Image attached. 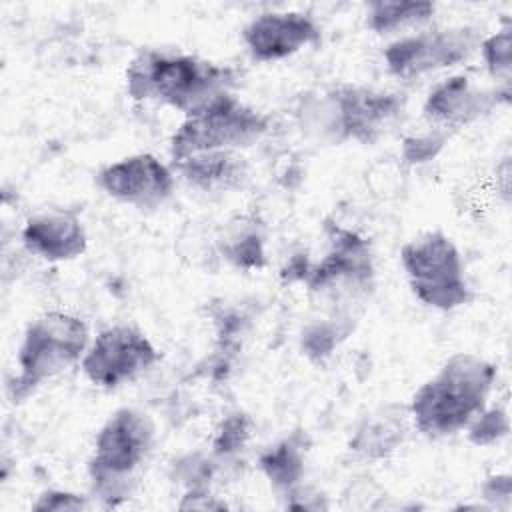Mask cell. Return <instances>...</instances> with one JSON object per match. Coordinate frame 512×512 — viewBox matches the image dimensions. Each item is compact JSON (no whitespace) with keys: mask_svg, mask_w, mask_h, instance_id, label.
<instances>
[{"mask_svg":"<svg viewBox=\"0 0 512 512\" xmlns=\"http://www.w3.org/2000/svg\"><path fill=\"white\" fill-rule=\"evenodd\" d=\"M482 498L496 510H508L512 498V480L510 474H494L488 476L482 484Z\"/></svg>","mask_w":512,"mask_h":512,"instance_id":"4316f807","label":"cell"},{"mask_svg":"<svg viewBox=\"0 0 512 512\" xmlns=\"http://www.w3.org/2000/svg\"><path fill=\"white\" fill-rule=\"evenodd\" d=\"M86 508H88L86 496L70 490H58V488L40 492L36 502L32 504V510L36 512H78Z\"/></svg>","mask_w":512,"mask_h":512,"instance_id":"484cf974","label":"cell"},{"mask_svg":"<svg viewBox=\"0 0 512 512\" xmlns=\"http://www.w3.org/2000/svg\"><path fill=\"white\" fill-rule=\"evenodd\" d=\"M154 440L156 426L146 412L128 406L114 410L100 426L86 466L92 494L108 506L130 498Z\"/></svg>","mask_w":512,"mask_h":512,"instance_id":"277c9868","label":"cell"},{"mask_svg":"<svg viewBox=\"0 0 512 512\" xmlns=\"http://www.w3.org/2000/svg\"><path fill=\"white\" fill-rule=\"evenodd\" d=\"M216 476V458L204 454H184L172 466V478L184 490H210Z\"/></svg>","mask_w":512,"mask_h":512,"instance_id":"cb8c5ba5","label":"cell"},{"mask_svg":"<svg viewBox=\"0 0 512 512\" xmlns=\"http://www.w3.org/2000/svg\"><path fill=\"white\" fill-rule=\"evenodd\" d=\"M496 382V366L474 352L444 360L408 404V418L426 438L462 432L486 406Z\"/></svg>","mask_w":512,"mask_h":512,"instance_id":"3957f363","label":"cell"},{"mask_svg":"<svg viewBox=\"0 0 512 512\" xmlns=\"http://www.w3.org/2000/svg\"><path fill=\"white\" fill-rule=\"evenodd\" d=\"M510 84H496L494 88L480 86L468 74H454L438 82L422 104V116L428 126L446 130L466 128L476 120L488 116L500 104H508Z\"/></svg>","mask_w":512,"mask_h":512,"instance_id":"7c38bea8","label":"cell"},{"mask_svg":"<svg viewBox=\"0 0 512 512\" xmlns=\"http://www.w3.org/2000/svg\"><path fill=\"white\" fill-rule=\"evenodd\" d=\"M90 346V332L82 318L50 310L36 316L18 346V374L8 382L10 400L22 402L40 384L80 364Z\"/></svg>","mask_w":512,"mask_h":512,"instance_id":"5b68a950","label":"cell"},{"mask_svg":"<svg viewBox=\"0 0 512 512\" xmlns=\"http://www.w3.org/2000/svg\"><path fill=\"white\" fill-rule=\"evenodd\" d=\"M478 52L482 56L486 72L498 84H510L512 70V24L506 22L490 36H482Z\"/></svg>","mask_w":512,"mask_h":512,"instance_id":"44dd1931","label":"cell"},{"mask_svg":"<svg viewBox=\"0 0 512 512\" xmlns=\"http://www.w3.org/2000/svg\"><path fill=\"white\" fill-rule=\"evenodd\" d=\"M172 170L190 188L204 194H228L242 190L250 176L246 158L236 150L192 154L174 160Z\"/></svg>","mask_w":512,"mask_h":512,"instance_id":"9a60e30c","label":"cell"},{"mask_svg":"<svg viewBox=\"0 0 512 512\" xmlns=\"http://www.w3.org/2000/svg\"><path fill=\"white\" fill-rule=\"evenodd\" d=\"M434 12L436 6L432 2L376 0L366 8V26L380 36L398 34L430 22Z\"/></svg>","mask_w":512,"mask_h":512,"instance_id":"d6986e66","label":"cell"},{"mask_svg":"<svg viewBox=\"0 0 512 512\" xmlns=\"http://www.w3.org/2000/svg\"><path fill=\"white\" fill-rule=\"evenodd\" d=\"M252 418L244 412H232L218 424L212 438V456L216 460H228L246 448L252 436Z\"/></svg>","mask_w":512,"mask_h":512,"instance_id":"7402d4cb","label":"cell"},{"mask_svg":"<svg viewBox=\"0 0 512 512\" xmlns=\"http://www.w3.org/2000/svg\"><path fill=\"white\" fill-rule=\"evenodd\" d=\"M20 238L32 256L46 262H70L88 248V234L80 214L60 206L34 212L24 222Z\"/></svg>","mask_w":512,"mask_h":512,"instance_id":"5bb4252c","label":"cell"},{"mask_svg":"<svg viewBox=\"0 0 512 512\" xmlns=\"http://www.w3.org/2000/svg\"><path fill=\"white\" fill-rule=\"evenodd\" d=\"M304 462L306 442L298 432L278 440L258 456V468L280 498L300 486L304 476Z\"/></svg>","mask_w":512,"mask_h":512,"instance_id":"e0dca14e","label":"cell"},{"mask_svg":"<svg viewBox=\"0 0 512 512\" xmlns=\"http://www.w3.org/2000/svg\"><path fill=\"white\" fill-rule=\"evenodd\" d=\"M480 40V30L472 26L420 30L392 40L382 58L392 76L412 80L466 62L478 50Z\"/></svg>","mask_w":512,"mask_h":512,"instance_id":"9c48e42d","label":"cell"},{"mask_svg":"<svg viewBox=\"0 0 512 512\" xmlns=\"http://www.w3.org/2000/svg\"><path fill=\"white\" fill-rule=\"evenodd\" d=\"M392 406L366 418L350 440V450L368 460H380L392 454L404 440V416L390 412Z\"/></svg>","mask_w":512,"mask_h":512,"instance_id":"ac0fdd59","label":"cell"},{"mask_svg":"<svg viewBox=\"0 0 512 512\" xmlns=\"http://www.w3.org/2000/svg\"><path fill=\"white\" fill-rule=\"evenodd\" d=\"M156 362L158 350L142 330L114 324L90 340L80 368L94 386L110 390L136 380Z\"/></svg>","mask_w":512,"mask_h":512,"instance_id":"30bf717a","label":"cell"},{"mask_svg":"<svg viewBox=\"0 0 512 512\" xmlns=\"http://www.w3.org/2000/svg\"><path fill=\"white\" fill-rule=\"evenodd\" d=\"M352 316L350 314H334L330 312L328 318L312 320L304 326L300 334L302 352L310 360H324L328 358L342 340L352 332Z\"/></svg>","mask_w":512,"mask_h":512,"instance_id":"ffe728a7","label":"cell"},{"mask_svg":"<svg viewBox=\"0 0 512 512\" xmlns=\"http://www.w3.org/2000/svg\"><path fill=\"white\" fill-rule=\"evenodd\" d=\"M328 250L320 262H310L304 286L310 294L332 304L330 312L350 314V304L374 288V258L366 238L358 232L330 224Z\"/></svg>","mask_w":512,"mask_h":512,"instance_id":"ba28073f","label":"cell"},{"mask_svg":"<svg viewBox=\"0 0 512 512\" xmlns=\"http://www.w3.org/2000/svg\"><path fill=\"white\" fill-rule=\"evenodd\" d=\"M270 130V118L226 94L206 108L184 116L170 138V158L180 160L200 152L244 150L262 140Z\"/></svg>","mask_w":512,"mask_h":512,"instance_id":"52a82bcc","label":"cell"},{"mask_svg":"<svg viewBox=\"0 0 512 512\" xmlns=\"http://www.w3.org/2000/svg\"><path fill=\"white\" fill-rule=\"evenodd\" d=\"M216 252L238 270H260L266 266L264 226L250 214L232 216L214 238Z\"/></svg>","mask_w":512,"mask_h":512,"instance_id":"2e32d148","label":"cell"},{"mask_svg":"<svg viewBox=\"0 0 512 512\" xmlns=\"http://www.w3.org/2000/svg\"><path fill=\"white\" fill-rule=\"evenodd\" d=\"M96 184L116 202L138 210H156L172 198L176 174L158 156L140 152L100 168Z\"/></svg>","mask_w":512,"mask_h":512,"instance_id":"8fae6325","label":"cell"},{"mask_svg":"<svg viewBox=\"0 0 512 512\" xmlns=\"http://www.w3.org/2000/svg\"><path fill=\"white\" fill-rule=\"evenodd\" d=\"M468 442L474 446H494L510 432V416L504 406H486L466 428Z\"/></svg>","mask_w":512,"mask_h":512,"instance_id":"603a6c76","label":"cell"},{"mask_svg":"<svg viewBox=\"0 0 512 512\" xmlns=\"http://www.w3.org/2000/svg\"><path fill=\"white\" fill-rule=\"evenodd\" d=\"M180 510H224L228 504L224 500H218V496H212L210 490H186L180 504Z\"/></svg>","mask_w":512,"mask_h":512,"instance_id":"83f0119b","label":"cell"},{"mask_svg":"<svg viewBox=\"0 0 512 512\" xmlns=\"http://www.w3.org/2000/svg\"><path fill=\"white\" fill-rule=\"evenodd\" d=\"M322 38L318 22L300 10H270L254 16L242 28L246 52L258 62L286 60Z\"/></svg>","mask_w":512,"mask_h":512,"instance_id":"4fadbf2b","label":"cell"},{"mask_svg":"<svg viewBox=\"0 0 512 512\" xmlns=\"http://www.w3.org/2000/svg\"><path fill=\"white\" fill-rule=\"evenodd\" d=\"M238 72L194 54L144 48L126 68V92L134 100L158 102L190 116L232 94Z\"/></svg>","mask_w":512,"mask_h":512,"instance_id":"6da1fadb","label":"cell"},{"mask_svg":"<svg viewBox=\"0 0 512 512\" xmlns=\"http://www.w3.org/2000/svg\"><path fill=\"white\" fill-rule=\"evenodd\" d=\"M400 92L358 84H336L308 92L298 108L300 128L328 144H374L392 130L404 112Z\"/></svg>","mask_w":512,"mask_h":512,"instance_id":"7a4b0ae2","label":"cell"},{"mask_svg":"<svg viewBox=\"0 0 512 512\" xmlns=\"http://www.w3.org/2000/svg\"><path fill=\"white\" fill-rule=\"evenodd\" d=\"M448 132L428 126L426 130L404 136L400 156L406 164H424L434 160L448 142Z\"/></svg>","mask_w":512,"mask_h":512,"instance_id":"d4e9b609","label":"cell"},{"mask_svg":"<svg viewBox=\"0 0 512 512\" xmlns=\"http://www.w3.org/2000/svg\"><path fill=\"white\" fill-rule=\"evenodd\" d=\"M400 264L416 300L450 312L472 300L458 246L442 230H428L400 248Z\"/></svg>","mask_w":512,"mask_h":512,"instance_id":"8992f818","label":"cell"}]
</instances>
